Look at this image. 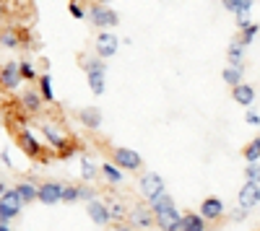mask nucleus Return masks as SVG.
<instances>
[{
    "label": "nucleus",
    "mask_w": 260,
    "mask_h": 231,
    "mask_svg": "<svg viewBox=\"0 0 260 231\" xmlns=\"http://www.w3.org/2000/svg\"><path fill=\"white\" fill-rule=\"evenodd\" d=\"M39 133H42V140H45L50 148L57 153V159H68L76 153V143L73 138L68 135V130L62 128V125H57L55 120H45L39 125Z\"/></svg>",
    "instance_id": "obj_1"
},
{
    "label": "nucleus",
    "mask_w": 260,
    "mask_h": 231,
    "mask_svg": "<svg viewBox=\"0 0 260 231\" xmlns=\"http://www.w3.org/2000/svg\"><path fill=\"white\" fill-rule=\"evenodd\" d=\"M86 11H89V16H86V21H91L94 29H115L120 24V13L110 6V3H89L86 6Z\"/></svg>",
    "instance_id": "obj_2"
},
{
    "label": "nucleus",
    "mask_w": 260,
    "mask_h": 231,
    "mask_svg": "<svg viewBox=\"0 0 260 231\" xmlns=\"http://www.w3.org/2000/svg\"><path fill=\"white\" fill-rule=\"evenodd\" d=\"M16 143H18V148L24 151L29 159H45V153H47V143L45 140H39L29 128H18V133H16Z\"/></svg>",
    "instance_id": "obj_3"
},
{
    "label": "nucleus",
    "mask_w": 260,
    "mask_h": 231,
    "mask_svg": "<svg viewBox=\"0 0 260 231\" xmlns=\"http://www.w3.org/2000/svg\"><path fill=\"white\" fill-rule=\"evenodd\" d=\"M24 200H21L18 190L16 187H8V190L0 195V223H11L16 216H21V211H24Z\"/></svg>",
    "instance_id": "obj_4"
},
{
    "label": "nucleus",
    "mask_w": 260,
    "mask_h": 231,
    "mask_svg": "<svg viewBox=\"0 0 260 231\" xmlns=\"http://www.w3.org/2000/svg\"><path fill=\"white\" fill-rule=\"evenodd\" d=\"M110 161H115L120 169L127 172V174H133V172H141V169H143V159H141V153L133 151V148H125V145H115Z\"/></svg>",
    "instance_id": "obj_5"
},
{
    "label": "nucleus",
    "mask_w": 260,
    "mask_h": 231,
    "mask_svg": "<svg viewBox=\"0 0 260 231\" xmlns=\"http://www.w3.org/2000/svg\"><path fill=\"white\" fill-rule=\"evenodd\" d=\"M120 45H122V39H120L115 31L102 29V31L96 34V39H94V52H96L99 57H104V60H110V57L117 55Z\"/></svg>",
    "instance_id": "obj_6"
},
{
    "label": "nucleus",
    "mask_w": 260,
    "mask_h": 231,
    "mask_svg": "<svg viewBox=\"0 0 260 231\" xmlns=\"http://www.w3.org/2000/svg\"><path fill=\"white\" fill-rule=\"evenodd\" d=\"M125 221L133 226L136 231H141V228H151V226H154L156 216H154V211H151L148 203H138L133 208H127V218Z\"/></svg>",
    "instance_id": "obj_7"
},
{
    "label": "nucleus",
    "mask_w": 260,
    "mask_h": 231,
    "mask_svg": "<svg viewBox=\"0 0 260 231\" xmlns=\"http://www.w3.org/2000/svg\"><path fill=\"white\" fill-rule=\"evenodd\" d=\"M29 34L21 29V26H6V29H0V47H6V50H21V47H26L29 45Z\"/></svg>",
    "instance_id": "obj_8"
},
{
    "label": "nucleus",
    "mask_w": 260,
    "mask_h": 231,
    "mask_svg": "<svg viewBox=\"0 0 260 231\" xmlns=\"http://www.w3.org/2000/svg\"><path fill=\"white\" fill-rule=\"evenodd\" d=\"M18 104H21V109H24V114L29 117H39L42 112H45V99H42V94L37 89H26V91H21L18 96Z\"/></svg>",
    "instance_id": "obj_9"
},
{
    "label": "nucleus",
    "mask_w": 260,
    "mask_h": 231,
    "mask_svg": "<svg viewBox=\"0 0 260 231\" xmlns=\"http://www.w3.org/2000/svg\"><path fill=\"white\" fill-rule=\"evenodd\" d=\"M138 190H141V195L148 200V198L164 192V190H167V182H164V177L156 174V172H143L141 179H138Z\"/></svg>",
    "instance_id": "obj_10"
},
{
    "label": "nucleus",
    "mask_w": 260,
    "mask_h": 231,
    "mask_svg": "<svg viewBox=\"0 0 260 231\" xmlns=\"http://www.w3.org/2000/svg\"><path fill=\"white\" fill-rule=\"evenodd\" d=\"M86 213L96 226H110L112 223V213H110V203L102 200V198H91L86 203Z\"/></svg>",
    "instance_id": "obj_11"
},
{
    "label": "nucleus",
    "mask_w": 260,
    "mask_h": 231,
    "mask_svg": "<svg viewBox=\"0 0 260 231\" xmlns=\"http://www.w3.org/2000/svg\"><path fill=\"white\" fill-rule=\"evenodd\" d=\"M21 83H24V78H21L18 62H6V65H0V89L11 94V91H18Z\"/></svg>",
    "instance_id": "obj_12"
},
{
    "label": "nucleus",
    "mask_w": 260,
    "mask_h": 231,
    "mask_svg": "<svg viewBox=\"0 0 260 231\" xmlns=\"http://www.w3.org/2000/svg\"><path fill=\"white\" fill-rule=\"evenodd\" d=\"M198 213L211 223V221H219L226 216V208H224V200L221 198H216V195H208L201 200V208H198Z\"/></svg>",
    "instance_id": "obj_13"
},
{
    "label": "nucleus",
    "mask_w": 260,
    "mask_h": 231,
    "mask_svg": "<svg viewBox=\"0 0 260 231\" xmlns=\"http://www.w3.org/2000/svg\"><path fill=\"white\" fill-rule=\"evenodd\" d=\"M237 205L245 208V211H252V208L260 205V182H247L240 187V195H237Z\"/></svg>",
    "instance_id": "obj_14"
},
{
    "label": "nucleus",
    "mask_w": 260,
    "mask_h": 231,
    "mask_svg": "<svg viewBox=\"0 0 260 231\" xmlns=\"http://www.w3.org/2000/svg\"><path fill=\"white\" fill-rule=\"evenodd\" d=\"M62 192H65V184L50 179V182L39 184V198L37 200L45 203V205H57V203H62Z\"/></svg>",
    "instance_id": "obj_15"
},
{
    "label": "nucleus",
    "mask_w": 260,
    "mask_h": 231,
    "mask_svg": "<svg viewBox=\"0 0 260 231\" xmlns=\"http://www.w3.org/2000/svg\"><path fill=\"white\" fill-rule=\"evenodd\" d=\"M154 216H156V228H159V231H180L182 213L177 211V205L167 208V211H159V213H154Z\"/></svg>",
    "instance_id": "obj_16"
},
{
    "label": "nucleus",
    "mask_w": 260,
    "mask_h": 231,
    "mask_svg": "<svg viewBox=\"0 0 260 231\" xmlns=\"http://www.w3.org/2000/svg\"><path fill=\"white\" fill-rule=\"evenodd\" d=\"M78 166H81V182H86V184H91L102 177V164H96L94 156H89V153H81Z\"/></svg>",
    "instance_id": "obj_17"
},
{
    "label": "nucleus",
    "mask_w": 260,
    "mask_h": 231,
    "mask_svg": "<svg viewBox=\"0 0 260 231\" xmlns=\"http://www.w3.org/2000/svg\"><path fill=\"white\" fill-rule=\"evenodd\" d=\"M76 117H78V122L83 125L86 130H99L102 122H104V114H102L99 107H81L76 112Z\"/></svg>",
    "instance_id": "obj_18"
},
{
    "label": "nucleus",
    "mask_w": 260,
    "mask_h": 231,
    "mask_svg": "<svg viewBox=\"0 0 260 231\" xmlns=\"http://www.w3.org/2000/svg\"><path fill=\"white\" fill-rule=\"evenodd\" d=\"M232 99L240 104V107H252L255 101V86H250V83H237V86L232 89Z\"/></svg>",
    "instance_id": "obj_19"
},
{
    "label": "nucleus",
    "mask_w": 260,
    "mask_h": 231,
    "mask_svg": "<svg viewBox=\"0 0 260 231\" xmlns=\"http://www.w3.org/2000/svg\"><path fill=\"white\" fill-rule=\"evenodd\" d=\"M102 177L107 179V184L117 187V184H122V182H125L127 172H122L115 161H104V164H102Z\"/></svg>",
    "instance_id": "obj_20"
},
{
    "label": "nucleus",
    "mask_w": 260,
    "mask_h": 231,
    "mask_svg": "<svg viewBox=\"0 0 260 231\" xmlns=\"http://www.w3.org/2000/svg\"><path fill=\"white\" fill-rule=\"evenodd\" d=\"M81 68H83L86 75L89 73H107V60L99 57L96 52L94 55H81Z\"/></svg>",
    "instance_id": "obj_21"
},
{
    "label": "nucleus",
    "mask_w": 260,
    "mask_h": 231,
    "mask_svg": "<svg viewBox=\"0 0 260 231\" xmlns=\"http://www.w3.org/2000/svg\"><path fill=\"white\" fill-rule=\"evenodd\" d=\"M13 187H16V190H18L21 200H24L26 205L37 203V198H39V184H34L31 179H21V182H16Z\"/></svg>",
    "instance_id": "obj_22"
},
{
    "label": "nucleus",
    "mask_w": 260,
    "mask_h": 231,
    "mask_svg": "<svg viewBox=\"0 0 260 231\" xmlns=\"http://www.w3.org/2000/svg\"><path fill=\"white\" fill-rule=\"evenodd\" d=\"M180 231H208V221L201 213H182Z\"/></svg>",
    "instance_id": "obj_23"
},
{
    "label": "nucleus",
    "mask_w": 260,
    "mask_h": 231,
    "mask_svg": "<svg viewBox=\"0 0 260 231\" xmlns=\"http://www.w3.org/2000/svg\"><path fill=\"white\" fill-rule=\"evenodd\" d=\"M37 91L42 94V99H45L47 104L55 101V86H52V75H50V73H39V78H37Z\"/></svg>",
    "instance_id": "obj_24"
},
{
    "label": "nucleus",
    "mask_w": 260,
    "mask_h": 231,
    "mask_svg": "<svg viewBox=\"0 0 260 231\" xmlns=\"http://www.w3.org/2000/svg\"><path fill=\"white\" fill-rule=\"evenodd\" d=\"M221 81L226 83L229 89H234L237 83L245 81V65H226V68L221 70Z\"/></svg>",
    "instance_id": "obj_25"
},
{
    "label": "nucleus",
    "mask_w": 260,
    "mask_h": 231,
    "mask_svg": "<svg viewBox=\"0 0 260 231\" xmlns=\"http://www.w3.org/2000/svg\"><path fill=\"white\" fill-rule=\"evenodd\" d=\"M226 60H229V65H242V62H245V45H242L240 39L229 42V50H226Z\"/></svg>",
    "instance_id": "obj_26"
},
{
    "label": "nucleus",
    "mask_w": 260,
    "mask_h": 231,
    "mask_svg": "<svg viewBox=\"0 0 260 231\" xmlns=\"http://www.w3.org/2000/svg\"><path fill=\"white\" fill-rule=\"evenodd\" d=\"M242 159H245V164H255V161H260V135H255L245 148H242Z\"/></svg>",
    "instance_id": "obj_27"
},
{
    "label": "nucleus",
    "mask_w": 260,
    "mask_h": 231,
    "mask_svg": "<svg viewBox=\"0 0 260 231\" xmlns=\"http://www.w3.org/2000/svg\"><path fill=\"white\" fill-rule=\"evenodd\" d=\"M86 81H89V89L96 96H102L107 91V73H89V75H86Z\"/></svg>",
    "instance_id": "obj_28"
},
{
    "label": "nucleus",
    "mask_w": 260,
    "mask_h": 231,
    "mask_svg": "<svg viewBox=\"0 0 260 231\" xmlns=\"http://www.w3.org/2000/svg\"><path fill=\"white\" fill-rule=\"evenodd\" d=\"M257 34H260V26H257L255 21H252V24H247L245 29H240V42H242L245 47H250L252 42L257 39Z\"/></svg>",
    "instance_id": "obj_29"
},
{
    "label": "nucleus",
    "mask_w": 260,
    "mask_h": 231,
    "mask_svg": "<svg viewBox=\"0 0 260 231\" xmlns=\"http://www.w3.org/2000/svg\"><path fill=\"white\" fill-rule=\"evenodd\" d=\"M18 68H21V78H24V81H29V83L39 78V73H37V65H34L31 60H21V62H18Z\"/></svg>",
    "instance_id": "obj_30"
},
{
    "label": "nucleus",
    "mask_w": 260,
    "mask_h": 231,
    "mask_svg": "<svg viewBox=\"0 0 260 231\" xmlns=\"http://www.w3.org/2000/svg\"><path fill=\"white\" fill-rule=\"evenodd\" d=\"M110 213H112V221H125L127 218V205L120 203V200H110Z\"/></svg>",
    "instance_id": "obj_31"
},
{
    "label": "nucleus",
    "mask_w": 260,
    "mask_h": 231,
    "mask_svg": "<svg viewBox=\"0 0 260 231\" xmlns=\"http://www.w3.org/2000/svg\"><path fill=\"white\" fill-rule=\"evenodd\" d=\"M68 13L76 21H86V16H89V11H86V6L81 3V0H71V3H68Z\"/></svg>",
    "instance_id": "obj_32"
},
{
    "label": "nucleus",
    "mask_w": 260,
    "mask_h": 231,
    "mask_svg": "<svg viewBox=\"0 0 260 231\" xmlns=\"http://www.w3.org/2000/svg\"><path fill=\"white\" fill-rule=\"evenodd\" d=\"M245 179L247 182H260V161L245 166Z\"/></svg>",
    "instance_id": "obj_33"
},
{
    "label": "nucleus",
    "mask_w": 260,
    "mask_h": 231,
    "mask_svg": "<svg viewBox=\"0 0 260 231\" xmlns=\"http://www.w3.org/2000/svg\"><path fill=\"white\" fill-rule=\"evenodd\" d=\"M247 216H250V211H245V208H240V205H237L234 211H232V221H234V223H242V221H247Z\"/></svg>",
    "instance_id": "obj_34"
},
{
    "label": "nucleus",
    "mask_w": 260,
    "mask_h": 231,
    "mask_svg": "<svg viewBox=\"0 0 260 231\" xmlns=\"http://www.w3.org/2000/svg\"><path fill=\"white\" fill-rule=\"evenodd\" d=\"M245 122L250 125V128H260V114L255 109H250V112H245Z\"/></svg>",
    "instance_id": "obj_35"
},
{
    "label": "nucleus",
    "mask_w": 260,
    "mask_h": 231,
    "mask_svg": "<svg viewBox=\"0 0 260 231\" xmlns=\"http://www.w3.org/2000/svg\"><path fill=\"white\" fill-rule=\"evenodd\" d=\"M240 13H252V0H240V6H237L234 16H240Z\"/></svg>",
    "instance_id": "obj_36"
},
{
    "label": "nucleus",
    "mask_w": 260,
    "mask_h": 231,
    "mask_svg": "<svg viewBox=\"0 0 260 231\" xmlns=\"http://www.w3.org/2000/svg\"><path fill=\"white\" fill-rule=\"evenodd\" d=\"M234 18H237V29H245L247 24H252L250 13H240V16H234Z\"/></svg>",
    "instance_id": "obj_37"
},
{
    "label": "nucleus",
    "mask_w": 260,
    "mask_h": 231,
    "mask_svg": "<svg viewBox=\"0 0 260 231\" xmlns=\"http://www.w3.org/2000/svg\"><path fill=\"white\" fill-rule=\"evenodd\" d=\"M237 6H240V0H221V8H226L229 13H234Z\"/></svg>",
    "instance_id": "obj_38"
},
{
    "label": "nucleus",
    "mask_w": 260,
    "mask_h": 231,
    "mask_svg": "<svg viewBox=\"0 0 260 231\" xmlns=\"http://www.w3.org/2000/svg\"><path fill=\"white\" fill-rule=\"evenodd\" d=\"M112 231H136V228H133V226H130V223H127V221H117V223H115V228H112Z\"/></svg>",
    "instance_id": "obj_39"
},
{
    "label": "nucleus",
    "mask_w": 260,
    "mask_h": 231,
    "mask_svg": "<svg viewBox=\"0 0 260 231\" xmlns=\"http://www.w3.org/2000/svg\"><path fill=\"white\" fill-rule=\"evenodd\" d=\"M0 161H3L6 166H13V161H11V151H8V148H6L3 153H0Z\"/></svg>",
    "instance_id": "obj_40"
},
{
    "label": "nucleus",
    "mask_w": 260,
    "mask_h": 231,
    "mask_svg": "<svg viewBox=\"0 0 260 231\" xmlns=\"http://www.w3.org/2000/svg\"><path fill=\"white\" fill-rule=\"evenodd\" d=\"M6 11H8V8H6V3H3V0H0V18L6 16Z\"/></svg>",
    "instance_id": "obj_41"
},
{
    "label": "nucleus",
    "mask_w": 260,
    "mask_h": 231,
    "mask_svg": "<svg viewBox=\"0 0 260 231\" xmlns=\"http://www.w3.org/2000/svg\"><path fill=\"white\" fill-rule=\"evenodd\" d=\"M0 231H13V228H11V223H0Z\"/></svg>",
    "instance_id": "obj_42"
},
{
    "label": "nucleus",
    "mask_w": 260,
    "mask_h": 231,
    "mask_svg": "<svg viewBox=\"0 0 260 231\" xmlns=\"http://www.w3.org/2000/svg\"><path fill=\"white\" fill-rule=\"evenodd\" d=\"M6 190H8V184H6V182H0V195H3Z\"/></svg>",
    "instance_id": "obj_43"
},
{
    "label": "nucleus",
    "mask_w": 260,
    "mask_h": 231,
    "mask_svg": "<svg viewBox=\"0 0 260 231\" xmlns=\"http://www.w3.org/2000/svg\"><path fill=\"white\" fill-rule=\"evenodd\" d=\"M96 3H110V0H96Z\"/></svg>",
    "instance_id": "obj_44"
},
{
    "label": "nucleus",
    "mask_w": 260,
    "mask_h": 231,
    "mask_svg": "<svg viewBox=\"0 0 260 231\" xmlns=\"http://www.w3.org/2000/svg\"><path fill=\"white\" fill-rule=\"evenodd\" d=\"M156 231H159V228H156Z\"/></svg>",
    "instance_id": "obj_45"
}]
</instances>
